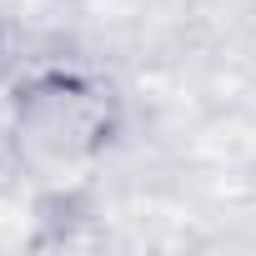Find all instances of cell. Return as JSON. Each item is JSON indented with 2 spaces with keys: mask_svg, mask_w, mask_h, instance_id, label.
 <instances>
[{
  "mask_svg": "<svg viewBox=\"0 0 256 256\" xmlns=\"http://www.w3.org/2000/svg\"><path fill=\"white\" fill-rule=\"evenodd\" d=\"M120 136V100L106 80L86 70H36L10 96V141L20 166L60 176L90 166Z\"/></svg>",
  "mask_w": 256,
  "mask_h": 256,
  "instance_id": "obj_1",
  "label": "cell"
}]
</instances>
